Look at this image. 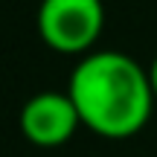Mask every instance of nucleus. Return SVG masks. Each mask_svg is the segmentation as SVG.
<instances>
[{"mask_svg": "<svg viewBox=\"0 0 157 157\" xmlns=\"http://www.w3.org/2000/svg\"><path fill=\"white\" fill-rule=\"evenodd\" d=\"M78 125H82V117L70 93H61V90H41L29 96L26 105L21 108L23 137L41 148L64 146L76 134Z\"/></svg>", "mask_w": 157, "mask_h": 157, "instance_id": "nucleus-3", "label": "nucleus"}, {"mask_svg": "<svg viewBox=\"0 0 157 157\" xmlns=\"http://www.w3.org/2000/svg\"><path fill=\"white\" fill-rule=\"evenodd\" d=\"M78 117L102 137H131L148 122L154 87L148 70L117 50L87 52L67 87Z\"/></svg>", "mask_w": 157, "mask_h": 157, "instance_id": "nucleus-1", "label": "nucleus"}, {"mask_svg": "<svg viewBox=\"0 0 157 157\" xmlns=\"http://www.w3.org/2000/svg\"><path fill=\"white\" fill-rule=\"evenodd\" d=\"M148 76H151V87H154V96H157V58L151 61V67H148Z\"/></svg>", "mask_w": 157, "mask_h": 157, "instance_id": "nucleus-4", "label": "nucleus"}, {"mask_svg": "<svg viewBox=\"0 0 157 157\" xmlns=\"http://www.w3.org/2000/svg\"><path fill=\"white\" fill-rule=\"evenodd\" d=\"M105 26L102 0H41L38 32L58 52H84Z\"/></svg>", "mask_w": 157, "mask_h": 157, "instance_id": "nucleus-2", "label": "nucleus"}]
</instances>
